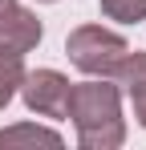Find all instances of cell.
I'll use <instances>...</instances> for the list:
<instances>
[{
    "label": "cell",
    "instance_id": "6",
    "mask_svg": "<svg viewBox=\"0 0 146 150\" xmlns=\"http://www.w3.org/2000/svg\"><path fill=\"white\" fill-rule=\"evenodd\" d=\"M24 53L16 49H4L0 45V110L12 101V93L21 89V77H24V61H21Z\"/></svg>",
    "mask_w": 146,
    "mask_h": 150
},
{
    "label": "cell",
    "instance_id": "4",
    "mask_svg": "<svg viewBox=\"0 0 146 150\" xmlns=\"http://www.w3.org/2000/svg\"><path fill=\"white\" fill-rule=\"evenodd\" d=\"M37 41H41V21L28 8H21V0H0V45L28 53L37 49Z\"/></svg>",
    "mask_w": 146,
    "mask_h": 150
},
{
    "label": "cell",
    "instance_id": "5",
    "mask_svg": "<svg viewBox=\"0 0 146 150\" xmlns=\"http://www.w3.org/2000/svg\"><path fill=\"white\" fill-rule=\"evenodd\" d=\"M126 85V93H130V101H134V118L146 126V53H126V61L118 65V73H114Z\"/></svg>",
    "mask_w": 146,
    "mask_h": 150
},
{
    "label": "cell",
    "instance_id": "2",
    "mask_svg": "<svg viewBox=\"0 0 146 150\" xmlns=\"http://www.w3.org/2000/svg\"><path fill=\"white\" fill-rule=\"evenodd\" d=\"M65 49H69V61L81 69V73H89V77H114L118 65L126 61L130 45L122 41L118 33L101 28V25H85V28H77V33H69Z\"/></svg>",
    "mask_w": 146,
    "mask_h": 150
},
{
    "label": "cell",
    "instance_id": "8",
    "mask_svg": "<svg viewBox=\"0 0 146 150\" xmlns=\"http://www.w3.org/2000/svg\"><path fill=\"white\" fill-rule=\"evenodd\" d=\"M101 12L110 21H122V25H134V21H146V0H97Z\"/></svg>",
    "mask_w": 146,
    "mask_h": 150
},
{
    "label": "cell",
    "instance_id": "3",
    "mask_svg": "<svg viewBox=\"0 0 146 150\" xmlns=\"http://www.w3.org/2000/svg\"><path fill=\"white\" fill-rule=\"evenodd\" d=\"M69 81L57 73V69H37V73H24L21 77V93L24 105L33 114H45V118H65L69 110Z\"/></svg>",
    "mask_w": 146,
    "mask_h": 150
},
{
    "label": "cell",
    "instance_id": "7",
    "mask_svg": "<svg viewBox=\"0 0 146 150\" xmlns=\"http://www.w3.org/2000/svg\"><path fill=\"white\" fill-rule=\"evenodd\" d=\"M21 142H41V146H61V138L53 130H41V126H12L0 134V146H21Z\"/></svg>",
    "mask_w": 146,
    "mask_h": 150
},
{
    "label": "cell",
    "instance_id": "1",
    "mask_svg": "<svg viewBox=\"0 0 146 150\" xmlns=\"http://www.w3.org/2000/svg\"><path fill=\"white\" fill-rule=\"evenodd\" d=\"M65 118H73L77 126V142L89 150H106L118 146L126 138V126H122V101H118V85L110 81H81L69 89V110Z\"/></svg>",
    "mask_w": 146,
    "mask_h": 150
}]
</instances>
